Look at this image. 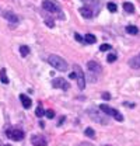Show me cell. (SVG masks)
Wrapping results in <instances>:
<instances>
[{
    "label": "cell",
    "instance_id": "1",
    "mask_svg": "<svg viewBox=\"0 0 140 146\" xmlns=\"http://www.w3.org/2000/svg\"><path fill=\"white\" fill-rule=\"evenodd\" d=\"M48 62H49V65H51V66H53L56 70L66 72V70L69 69V65H67V62H66L63 58L57 56V55H49V58H48Z\"/></svg>",
    "mask_w": 140,
    "mask_h": 146
},
{
    "label": "cell",
    "instance_id": "2",
    "mask_svg": "<svg viewBox=\"0 0 140 146\" xmlns=\"http://www.w3.org/2000/svg\"><path fill=\"white\" fill-rule=\"evenodd\" d=\"M87 114L92 121H95V122H98L101 125H108V122H109L108 121V117L105 114H101L98 110H95V108H88Z\"/></svg>",
    "mask_w": 140,
    "mask_h": 146
},
{
    "label": "cell",
    "instance_id": "3",
    "mask_svg": "<svg viewBox=\"0 0 140 146\" xmlns=\"http://www.w3.org/2000/svg\"><path fill=\"white\" fill-rule=\"evenodd\" d=\"M100 111H102L105 115L108 117V115H111V117H114L116 121H119V122H122L123 121V115L118 111V110L112 108V107H109V106H106V104H101L100 106Z\"/></svg>",
    "mask_w": 140,
    "mask_h": 146
},
{
    "label": "cell",
    "instance_id": "4",
    "mask_svg": "<svg viewBox=\"0 0 140 146\" xmlns=\"http://www.w3.org/2000/svg\"><path fill=\"white\" fill-rule=\"evenodd\" d=\"M42 9L49 11V13H62V7L55 0H44L42 1Z\"/></svg>",
    "mask_w": 140,
    "mask_h": 146
},
{
    "label": "cell",
    "instance_id": "5",
    "mask_svg": "<svg viewBox=\"0 0 140 146\" xmlns=\"http://www.w3.org/2000/svg\"><path fill=\"white\" fill-rule=\"evenodd\" d=\"M6 136L13 139V141H22L25 133L22 129H18V128H10V129H6Z\"/></svg>",
    "mask_w": 140,
    "mask_h": 146
},
{
    "label": "cell",
    "instance_id": "6",
    "mask_svg": "<svg viewBox=\"0 0 140 146\" xmlns=\"http://www.w3.org/2000/svg\"><path fill=\"white\" fill-rule=\"evenodd\" d=\"M73 69L76 73V79H77V84H79V89L80 90H84L86 87V80H84V73L81 70V68L79 65H73Z\"/></svg>",
    "mask_w": 140,
    "mask_h": 146
},
{
    "label": "cell",
    "instance_id": "7",
    "mask_svg": "<svg viewBox=\"0 0 140 146\" xmlns=\"http://www.w3.org/2000/svg\"><path fill=\"white\" fill-rule=\"evenodd\" d=\"M52 86L55 89H62V90H69L70 84L65 80V79H62V77H56V79H53L52 80Z\"/></svg>",
    "mask_w": 140,
    "mask_h": 146
},
{
    "label": "cell",
    "instance_id": "8",
    "mask_svg": "<svg viewBox=\"0 0 140 146\" xmlns=\"http://www.w3.org/2000/svg\"><path fill=\"white\" fill-rule=\"evenodd\" d=\"M31 143L34 146H48V141L42 135H34L31 136Z\"/></svg>",
    "mask_w": 140,
    "mask_h": 146
},
{
    "label": "cell",
    "instance_id": "9",
    "mask_svg": "<svg viewBox=\"0 0 140 146\" xmlns=\"http://www.w3.org/2000/svg\"><path fill=\"white\" fill-rule=\"evenodd\" d=\"M87 69L92 73H101L102 72V66H101L98 62H95V60H90V62H87Z\"/></svg>",
    "mask_w": 140,
    "mask_h": 146
},
{
    "label": "cell",
    "instance_id": "10",
    "mask_svg": "<svg viewBox=\"0 0 140 146\" xmlns=\"http://www.w3.org/2000/svg\"><path fill=\"white\" fill-rule=\"evenodd\" d=\"M20 101H21V104H22V107L24 108H31V106H32V101H31V98L28 97V96H25V94H20Z\"/></svg>",
    "mask_w": 140,
    "mask_h": 146
},
{
    "label": "cell",
    "instance_id": "11",
    "mask_svg": "<svg viewBox=\"0 0 140 146\" xmlns=\"http://www.w3.org/2000/svg\"><path fill=\"white\" fill-rule=\"evenodd\" d=\"M3 17L6 18L7 21H10L11 24H16V23H18V17L14 14V13H11V11H4V13H3Z\"/></svg>",
    "mask_w": 140,
    "mask_h": 146
},
{
    "label": "cell",
    "instance_id": "12",
    "mask_svg": "<svg viewBox=\"0 0 140 146\" xmlns=\"http://www.w3.org/2000/svg\"><path fill=\"white\" fill-rule=\"evenodd\" d=\"M129 66L132 69H140V54L133 56L130 60H129Z\"/></svg>",
    "mask_w": 140,
    "mask_h": 146
},
{
    "label": "cell",
    "instance_id": "13",
    "mask_svg": "<svg viewBox=\"0 0 140 146\" xmlns=\"http://www.w3.org/2000/svg\"><path fill=\"white\" fill-rule=\"evenodd\" d=\"M79 11L84 18H92V10L90 7H81Z\"/></svg>",
    "mask_w": 140,
    "mask_h": 146
},
{
    "label": "cell",
    "instance_id": "14",
    "mask_svg": "<svg viewBox=\"0 0 140 146\" xmlns=\"http://www.w3.org/2000/svg\"><path fill=\"white\" fill-rule=\"evenodd\" d=\"M123 10H125L126 13L133 14V13H135V6H133L132 3H129V1H125V3H123Z\"/></svg>",
    "mask_w": 140,
    "mask_h": 146
},
{
    "label": "cell",
    "instance_id": "15",
    "mask_svg": "<svg viewBox=\"0 0 140 146\" xmlns=\"http://www.w3.org/2000/svg\"><path fill=\"white\" fill-rule=\"evenodd\" d=\"M126 33L130 34V35H137L139 34V28L136 25H127L126 27Z\"/></svg>",
    "mask_w": 140,
    "mask_h": 146
},
{
    "label": "cell",
    "instance_id": "16",
    "mask_svg": "<svg viewBox=\"0 0 140 146\" xmlns=\"http://www.w3.org/2000/svg\"><path fill=\"white\" fill-rule=\"evenodd\" d=\"M0 80H1V83L3 84H9V77H7V72H6V69H1L0 70Z\"/></svg>",
    "mask_w": 140,
    "mask_h": 146
},
{
    "label": "cell",
    "instance_id": "17",
    "mask_svg": "<svg viewBox=\"0 0 140 146\" xmlns=\"http://www.w3.org/2000/svg\"><path fill=\"white\" fill-rule=\"evenodd\" d=\"M84 42H87V44H95L97 42V38H95V35H92V34H86L84 35Z\"/></svg>",
    "mask_w": 140,
    "mask_h": 146
},
{
    "label": "cell",
    "instance_id": "18",
    "mask_svg": "<svg viewBox=\"0 0 140 146\" xmlns=\"http://www.w3.org/2000/svg\"><path fill=\"white\" fill-rule=\"evenodd\" d=\"M20 54H21L22 58H25L27 55L30 54V48H28L27 45H21V46H20Z\"/></svg>",
    "mask_w": 140,
    "mask_h": 146
},
{
    "label": "cell",
    "instance_id": "19",
    "mask_svg": "<svg viewBox=\"0 0 140 146\" xmlns=\"http://www.w3.org/2000/svg\"><path fill=\"white\" fill-rule=\"evenodd\" d=\"M84 135L88 136V138H95V131L92 128H86L84 129Z\"/></svg>",
    "mask_w": 140,
    "mask_h": 146
},
{
    "label": "cell",
    "instance_id": "20",
    "mask_svg": "<svg viewBox=\"0 0 140 146\" xmlns=\"http://www.w3.org/2000/svg\"><path fill=\"white\" fill-rule=\"evenodd\" d=\"M35 115H36L38 118H41V117H44V115H45V110L42 108V106H41V104L38 106V108L35 110Z\"/></svg>",
    "mask_w": 140,
    "mask_h": 146
},
{
    "label": "cell",
    "instance_id": "21",
    "mask_svg": "<svg viewBox=\"0 0 140 146\" xmlns=\"http://www.w3.org/2000/svg\"><path fill=\"white\" fill-rule=\"evenodd\" d=\"M106 7H108V10H109L111 13H115V11L118 10L116 4H115V3H112V1H111V3H108V4H106Z\"/></svg>",
    "mask_w": 140,
    "mask_h": 146
},
{
    "label": "cell",
    "instance_id": "22",
    "mask_svg": "<svg viewBox=\"0 0 140 146\" xmlns=\"http://www.w3.org/2000/svg\"><path fill=\"white\" fill-rule=\"evenodd\" d=\"M116 59H118V56H116L115 54H109L108 56H106V62H109V63H114Z\"/></svg>",
    "mask_w": 140,
    "mask_h": 146
},
{
    "label": "cell",
    "instance_id": "23",
    "mask_svg": "<svg viewBox=\"0 0 140 146\" xmlns=\"http://www.w3.org/2000/svg\"><path fill=\"white\" fill-rule=\"evenodd\" d=\"M45 115H46V118L52 119V118H55V111L53 110H46L45 111Z\"/></svg>",
    "mask_w": 140,
    "mask_h": 146
},
{
    "label": "cell",
    "instance_id": "24",
    "mask_svg": "<svg viewBox=\"0 0 140 146\" xmlns=\"http://www.w3.org/2000/svg\"><path fill=\"white\" fill-rule=\"evenodd\" d=\"M81 1L87 3L90 6H98V4H100V0H81Z\"/></svg>",
    "mask_w": 140,
    "mask_h": 146
},
{
    "label": "cell",
    "instance_id": "25",
    "mask_svg": "<svg viewBox=\"0 0 140 146\" xmlns=\"http://www.w3.org/2000/svg\"><path fill=\"white\" fill-rule=\"evenodd\" d=\"M112 46L109 45V44H102L101 46H100V51H102V52H105V51H109Z\"/></svg>",
    "mask_w": 140,
    "mask_h": 146
},
{
    "label": "cell",
    "instance_id": "26",
    "mask_svg": "<svg viewBox=\"0 0 140 146\" xmlns=\"http://www.w3.org/2000/svg\"><path fill=\"white\" fill-rule=\"evenodd\" d=\"M45 23H46V25H48V27H51V28L55 27V21H53L52 18H51V20H48V18H46V20H45Z\"/></svg>",
    "mask_w": 140,
    "mask_h": 146
},
{
    "label": "cell",
    "instance_id": "27",
    "mask_svg": "<svg viewBox=\"0 0 140 146\" xmlns=\"http://www.w3.org/2000/svg\"><path fill=\"white\" fill-rule=\"evenodd\" d=\"M74 38H76V39H77L79 42H84V38H83V36L80 35L79 33H76V34H74Z\"/></svg>",
    "mask_w": 140,
    "mask_h": 146
},
{
    "label": "cell",
    "instance_id": "28",
    "mask_svg": "<svg viewBox=\"0 0 140 146\" xmlns=\"http://www.w3.org/2000/svg\"><path fill=\"white\" fill-rule=\"evenodd\" d=\"M102 98H104V100H111V94H109V93H104V94H102Z\"/></svg>",
    "mask_w": 140,
    "mask_h": 146
},
{
    "label": "cell",
    "instance_id": "29",
    "mask_svg": "<svg viewBox=\"0 0 140 146\" xmlns=\"http://www.w3.org/2000/svg\"><path fill=\"white\" fill-rule=\"evenodd\" d=\"M123 106H126V107H130V108H133V107H135V104H129V103H123Z\"/></svg>",
    "mask_w": 140,
    "mask_h": 146
},
{
    "label": "cell",
    "instance_id": "30",
    "mask_svg": "<svg viewBox=\"0 0 140 146\" xmlns=\"http://www.w3.org/2000/svg\"><path fill=\"white\" fill-rule=\"evenodd\" d=\"M69 77H70V79H76V73H74V72H73V73H70V74H69Z\"/></svg>",
    "mask_w": 140,
    "mask_h": 146
},
{
    "label": "cell",
    "instance_id": "31",
    "mask_svg": "<svg viewBox=\"0 0 140 146\" xmlns=\"http://www.w3.org/2000/svg\"><path fill=\"white\" fill-rule=\"evenodd\" d=\"M63 121H65V117H62V118H60V121H59V125H62V122H63Z\"/></svg>",
    "mask_w": 140,
    "mask_h": 146
},
{
    "label": "cell",
    "instance_id": "32",
    "mask_svg": "<svg viewBox=\"0 0 140 146\" xmlns=\"http://www.w3.org/2000/svg\"><path fill=\"white\" fill-rule=\"evenodd\" d=\"M1 146H11V145H1Z\"/></svg>",
    "mask_w": 140,
    "mask_h": 146
},
{
    "label": "cell",
    "instance_id": "33",
    "mask_svg": "<svg viewBox=\"0 0 140 146\" xmlns=\"http://www.w3.org/2000/svg\"><path fill=\"white\" fill-rule=\"evenodd\" d=\"M105 146H111V145H105Z\"/></svg>",
    "mask_w": 140,
    "mask_h": 146
},
{
    "label": "cell",
    "instance_id": "34",
    "mask_svg": "<svg viewBox=\"0 0 140 146\" xmlns=\"http://www.w3.org/2000/svg\"><path fill=\"white\" fill-rule=\"evenodd\" d=\"M0 146H1V142H0Z\"/></svg>",
    "mask_w": 140,
    "mask_h": 146
}]
</instances>
